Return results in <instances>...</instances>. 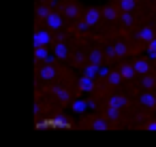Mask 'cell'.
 Here are the masks:
<instances>
[{
  "instance_id": "cell-1",
  "label": "cell",
  "mask_w": 156,
  "mask_h": 147,
  "mask_svg": "<svg viewBox=\"0 0 156 147\" xmlns=\"http://www.w3.org/2000/svg\"><path fill=\"white\" fill-rule=\"evenodd\" d=\"M122 5H124V7L128 9V7H133V0H124V2H122Z\"/></svg>"
}]
</instances>
